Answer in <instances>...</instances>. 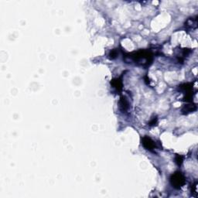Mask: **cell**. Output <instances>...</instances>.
I'll return each mask as SVG.
<instances>
[{"mask_svg": "<svg viewBox=\"0 0 198 198\" xmlns=\"http://www.w3.org/2000/svg\"><path fill=\"white\" fill-rule=\"evenodd\" d=\"M129 57L135 61V63H139L142 65H149L152 61V53L148 51H139L135 53Z\"/></svg>", "mask_w": 198, "mask_h": 198, "instance_id": "6da1fadb", "label": "cell"}, {"mask_svg": "<svg viewBox=\"0 0 198 198\" xmlns=\"http://www.w3.org/2000/svg\"><path fill=\"white\" fill-rule=\"evenodd\" d=\"M186 182L185 177L180 172H176L170 177V183L173 187L180 189Z\"/></svg>", "mask_w": 198, "mask_h": 198, "instance_id": "7a4b0ae2", "label": "cell"}, {"mask_svg": "<svg viewBox=\"0 0 198 198\" xmlns=\"http://www.w3.org/2000/svg\"><path fill=\"white\" fill-rule=\"evenodd\" d=\"M142 144L146 150H150V151H153L156 148V144H155L154 141L149 136H144L142 139Z\"/></svg>", "mask_w": 198, "mask_h": 198, "instance_id": "3957f363", "label": "cell"}, {"mask_svg": "<svg viewBox=\"0 0 198 198\" xmlns=\"http://www.w3.org/2000/svg\"><path fill=\"white\" fill-rule=\"evenodd\" d=\"M197 110V106L195 104H187V105H185V106L182 109V113L183 114H188L190 113V112H193V111H196Z\"/></svg>", "mask_w": 198, "mask_h": 198, "instance_id": "277c9868", "label": "cell"}, {"mask_svg": "<svg viewBox=\"0 0 198 198\" xmlns=\"http://www.w3.org/2000/svg\"><path fill=\"white\" fill-rule=\"evenodd\" d=\"M119 104H120V109H121V110L122 111H126L128 110V102L125 97H122L121 98H120Z\"/></svg>", "mask_w": 198, "mask_h": 198, "instance_id": "5b68a950", "label": "cell"}, {"mask_svg": "<svg viewBox=\"0 0 198 198\" xmlns=\"http://www.w3.org/2000/svg\"><path fill=\"white\" fill-rule=\"evenodd\" d=\"M197 19L196 18H190L189 19H187V21L185 23V26H186L187 28H196L197 27Z\"/></svg>", "mask_w": 198, "mask_h": 198, "instance_id": "8992f818", "label": "cell"}, {"mask_svg": "<svg viewBox=\"0 0 198 198\" xmlns=\"http://www.w3.org/2000/svg\"><path fill=\"white\" fill-rule=\"evenodd\" d=\"M111 85L113 86L116 90L118 91H120L122 89V83L119 79H115L111 82Z\"/></svg>", "mask_w": 198, "mask_h": 198, "instance_id": "52a82bcc", "label": "cell"}, {"mask_svg": "<svg viewBox=\"0 0 198 198\" xmlns=\"http://www.w3.org/2000/svg\"><path fill=\"white\" fill-rule=\"evenodd\" d=\"M175 162L177 163L178 166H180L182 164V162H183V157L181 156H180V155L176 156V157H175Z\"/></svg>", "mask_w": 198, "mask_h": 198, "instance_id": "ba28073f", "label": "cell"}, {"mask_svg": "<svg viewBox=\"0 0 198 198\" xmlns=\"http://www.w3.org/2000/svg\"><path fill=\"white\" fill-rule=\"evenodd\" d=\"M117 56H118V52H117L116 50L111 51L110 52V53H109V57L111 58V59H115V58L117 57Z\"/></svg>", "mask_w": 198, "mask_h": 198, "instance_id": "9c48e42d", "label": "cell"}, {"mask_svg": "<svg viewBox=\"0 0 198 198\" xmlns=\"http://www.w3.org/2000/svg\"><path fill=\"white\" fill-rule=\"evenodd\" d=\"M156 123H157V118L156 117H155V118H152V120L149 122V125H150V126H155Z\"/></svg>", "mask_w": 198, "mask_h": 198, "instance_id": "30bf717a", "label": "cell"}]
</instances>
